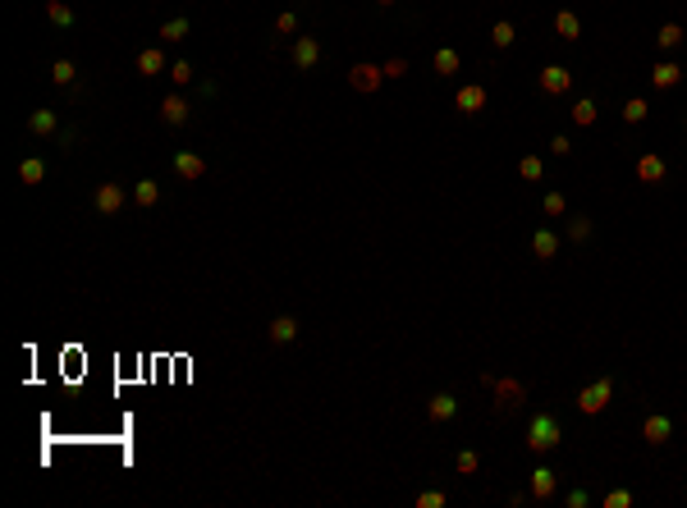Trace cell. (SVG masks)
Returning a JSON list of instances; mask_svg holds the SVG:
<instances>
[{
  "mask_svg": "<svg viewBox=\"0 0 687 508\" xmlns=\"http://www.w3.org/2000/svg\"><path fill=\"white\" fill-rule=\"evenodd\" d=\"M559 444H564V422H559L555 412H536L527 422V449L541 458V454H550V449H559Z\"/></svg>",
  "mask_w": 687,
  "mask_h": 508,
  "instance_id": "1",
  "label": "cell"
},
{
  "mask_svg": "<svg viewBox=\"0 0 687 508\" xmlns=\"http://www.w3.org/2000/svg\"><path fill=\"white\" fill-rule=\"evenodd\" d=\"M609 403H614V376H601L587 389H577V412L582 417H601Z\"/></svg>",
  "mask_w": 687,
  "mask_h": 508,
  "instance_id": "2",
  "label": "cell"
},
{
  "mask_svg": "<svg viewBox=\"0 0 687 508\" xmlns=\"http://www.w3.org/2000/svg\"><path fill=\"white\" fill-rule=\"evenodd\" d=\"M490 389H495V417H509V412H518V408L527 403V389H522L518 380H509V376L495 380Z\"/></svg>",
  "mask_w": 687,
  "mask_h": 508,
  "instance_id": "3",
  "label": "cell"
},
{
  "mask_svg": "<svg viewBox=\"0 0 687 508\" xmlns=\"http://www.w3.org/2000/svg\"><path fill=\"white\" fill-rule=\"evenodd\" d=\"M92 207L101 211V216H120V211L129 207V192H124V183H101V188L92 192Z\"/></svg>",
  "mask_w": 687,
  "mask_h": 508,
  "instance_id": "4",
  "label": "cell"
},
{
  "mask_svg": "<svg viewBox=\"0 0 687 508\" xmlns=\"http://www.w3.org/2000/svg\"><path fill=\"white\" fill-rule=\"evenodd\" d=\"M381 83H385V69H381V64L357 60L353 69H348V87H353V92H376Z\"/></svg>",
  "mask_w": 687,
  "mask_h": 508,
  "instance_id": "5",
  "label": "cell"
},
{
  "mask_svg": "<svg viewBox=\"0 0 687 508\" xmlns=\"http://www.w3.org/2000/svg\"><path fill=\"white\" fill-rule=\"evenodd\" d=\"M527 490H531V500H555V490H559V472H550L545 463L541 467H531V476H527Z\"/></svg>",
  "mask_w": 687,
  "mask_h": 508,
  "instance_id": "6",
  "label": "cell"
},
{
  "mask_svg": "<svg viewBox=\"0 0 687 508\" xmlns=\"http://www.w3.org/2000/svg\"><path fill=\"white\" fill-rule=\"evenodd\" d=\"M316 64H321V37H298L294 42V69L312 74Z\"/></svg>",
  "mask_w": 687,
  "mask_h": 508,
  "instance_id": "7",
  "label": "cell"
},
{
  "mask_svg": "<svg viewBox=\"0 0 687 508\" xmlns=\"http://www.w3.org/2000/svg\"><path fill=\"white\" fill-rule=\"evenodd\" d=\"M568 87H573V69L568 64H545L541 69V92L545 96H564Z\"/></svg>",
  "mask_w": 687,
  "mask_h": 508,
  "instance_id": "8",
  "label": "cell"
},
{
  "mask_svg": "<svg viewBox=\"0 0 687 508\" xmlns=\"http://www.w3.org/2000/svg\"><path fill=\"white\" fill-rule=\"evenodd\" d=\"M486 101H490V92L481 83H468V87H458V92H454V105H458L463 115H481V110H486Z\"/></svg>",
  "mask_w": 687,
  "mask_h": 508,
  "instance_id": "9",
  "label": "cell"
},
{
  "mask_svg": "<svg viewBox=\"0 0 687 508\" xmlns=\"http://www.w3.org/2000/svg\"><path fill=\"white\" fill-rule=\"evenodd\" d=\"M188 115H192V105H188V96H179V92H170L166 101H161V124H170V129H183L188 124Z\"/></svg>",
  "mask_w": 687,
  "mask_h": 508,
  "instance_id": "10",
  "label": "cell"
},
{
  "mask_svg": "<svg viewBox=\"0 0 687 508\" xmlns=\"http://www.w3.org/2000/svg\"><path fill=\"white\" fill-rule=\"evenodd\" d=\"M642 435H646V444H651V449H660V444H669V439H674V422L664 412H651L642 422Z\"/></svg>",
  "mask_w": 687,
  "mask_h": 508,
  "instance_id": "11",
  "label": "cell"
},
{
  "mask_svg": "<svg viewBox=\"0 0 687 508\" xmlns=\"http://www.w3.org/2000/svg\"><path fill=\"white\" fill-rule=\"evenodd\" d=\"M174 174L183 183H197V179H207V161L197 151H174Z\"/></svg>",
  "mask_w": 687,
  "mask_h": 508,
  "instance_id": "12",
  "label": "cell"
},
{
  "mask_svg": "<svg viewBox=\"0 0 687 508\" xmlns=\"http://www.w3.org/2000/svg\"><path fill=\"white\" fill-rule=\"evenodd\" d=\"M161 74H170V55L161 51V46L138 51V78H161Z\"/></svg>",
  "mask_w": 687,
  "mask_h": 508,
  "instance_id": "13",
  "label": "cell"
},
{
  "mask_svg": "<svg viewBox=\"0 0 687 508\" xmlns=\"http://www.w3.org/2000/svg\"><path fill=\"white\" fill-rule=\"evenodd\" d=\"M687 83V69L683 64H674V60H660V64H651V87H660V92H669V87H679Z\"/></svg>",
  "mask_w": 687,
  "mask_h": 508,
  "instance_id": "14",
  "label": "cell"
},
{
  "mask_svg": "<svg viewBox=\"0 0 687 508\" xmlns=\"http://www.w3.org/2000/svg\"><path fill=\"white\" fill-rule=\"evenodd\" d=\"M637 179H642V183H664V179H669V165H664V156H655V151L637 156Z\"/></svg>",
  "mask_w": 687,
  "mask_h": 508,
  "instance_id": "15",
  "label": "cell"
},
{
  "mask_svg": "<svg viewBox=\"0 0 687 508\" xmlns=\"http://www.w3.org/2000/svg\"><path fill=\"white\" fill-rule=\"evenodd\" d=\"M28 133H37V138H60V110H33L28 115Z\"/></svg>",
  "mask_w": 687,
  "mask_h": 508,
  "instance_id": "16",
  "label": "cell"
},
{
  "mask_svg": "<svg viewBox=\"0 0 687 508\" xmlns=\"http://www.w3.org/2000/svg\"><path fill=\"white\" fill-rule=\"evenodd\" d=\"M427 417H431V422H454V417H458V398H454L449 389H440V394H431V403H427Z\"/></svg>",
  "mask_w": 687,
  "mask_h": 508,
  "instance_id": "17",
  "label": "cell"
},
{
  "mask_svg": "<svg viewBox=\"0 0 687 508\" xmlns=\"http://www.w3.org/2000/svg\"><path fill=\"white\" fill-rule=\"evenodd\" d=\"M266 339H270L275 348L294 344V339H298V321H294V316H275V321L266 325Z\"/></svg>",
  "mask_w": 687,
  "mask_h": 508,
  "instance_id": "18",
  "label": "cell"
},
{
  "mask_svg": "<svg viewBox=\"0 0 687 508\" xmlns=\"http://www.w3.org/2000/svg\"><path fill=\"white\" fill-rule=\"evenodd\" d=\"M531 252H536L541 261H555V257H559V233H555V229H545V224H541V229L531 233Z\"/></svg>",
  "mask_w": 687,
  "mask_h": 508,
  "instance_id": "19",
  "label": "cell"
},
{
  "mask_svg": "<svg viewBox=\"0 0 687 508\" xmlns=\"http://www.w3.org/2000/svg\"><path fill=\"white\" fill-rule=\"evenodd\" d=\"M431 69H435V74H440V78H454V74H458V69H463V55H458V51H454V46H440V51H435V55H431Z\"/></svg>",
  "mask_w": 687,
  "mask_h": 508,
  "instance_id": "20",
  "label": "cell"
},
{
  "mask_svg": "<svg viewBox=\"0 0 687 508\" xmlns=\"http://www.w3.org/2000/svg\"><path fill=\"white\" fill-rule=\"evenodd\" d=\"M18 183H28V188L46 183V161L42 156H23V161H18Z\"/></svg>",
  "mask_w": 687,
  "mask_h": 508,
  "instance_id": "21",
  "label": "cell"
},
{
  "mask_svg": "<svg viewBox=\"0 0 687 508\" xmlns=\"http://www.w3.org/2000/svg\"><path fill=\"white\" fill-rule=\"evenodd\" d=\"M555 33L564 37V42H577V37H582V18H577L573 9H559V14H555Z\"/></svg>",
  "mask_w": 687,
  "mask_h": 508,
  "instance_id": "22",
  "label": "cell"
},
{
  "mask_svg": "<svg viewBox=\"0 0 687 508\" xmlns=\"http://www.w3.org/2000/svg\"><path fill=\"white\" fill-rule=\"evenodd\" d=\"M188 28H192V23L179 14V18H166V23L156 28V37H161V42H183V37H188Z\"/></svg>",
  "mask_w": 687,
  "mask_h": 508,
  "instance_id": "23",
  "label": "cell"
},
{
  "mask_svg": "<svg viewBox=\"0 0 687 508\" xmlns=\"http://www.w3.org/2000/svg\"><path fill=\"white\" fill-rule=\"evenodd\" d=\"M568 115L577 120V129H591V124H596V96H577V105Z\"/></svg>",
  "mask_w": 687,
  "mask_h": 508,
  "instance_id": "24",
  "label": "cell"
},
{
  "mask_svg": "<svg viewBox=\"0 0 687 508\" xmlns=\"http://www.w3.org/2000/svg\"><path fill=\"white\" fill-rule=\"evenodd\" d=\"M133 202H138V207H156V202H161V183H156V179H138V188H133Z\"/></svg>",
  "mask_w": 687,
  "mask_h": 508,
  "instance_id": "25",
  "label": "cell"
},
{
  "mask_svg": "<svg viewBox=\"0 0 687 508\" xmlns=\"http://www.w3.org/2000/svg\"><path fill=\"white\" fill-rule=\"evenodd\" d=\"M655 42H660V51H679V46L687 42L683 23H664V28H660V37H655Z\"/></svg>",
  "mask_w": 687,
  "mask_h": 508,
  "instance_id": "26",
  "label": "cell"
},
{
  "mask_svg": "<svg viewBox=\"0 0 687 508\" xmlns=\"http://www.w3.org/2000/svg\"><path fill=\"white\" fill-rule=\"evenodd\" d=\"M490 42H495V46H500V51H509V46H514V42H518V28H514V23H509V18H500V23H495V28H490Z\"/></svg>",
  "mask_w": 687,
  "mask_h": 508,
  "instance_id": "27",
  "label": "cell"
},
{
  "mask_svg": "<svg viewBox=\"0 0 687 508\" xmlns=\"http://www.w3.org/2000/svg\"><path fill=\"white\" fill-rule=\"evenodd\" d=\"M46 18H51L55 28H74V9L64 5V0H46Z\"/></svg>",
  "mask_w": 687,
  "mask_h": 508,
  "instance_id": "28",
  "label": "cell"
},
{
  "mask_svg": "<svg viewBox=\"0 0 687 508\" xmlns=\"http://www.w3.org/2000/svg\"><path fill=\"white\" fill-rule=\"evenodd\" d=\"M646 115H651L646 96H628V101H623V120L628 124H646Z\"/></svg>",
  "mask_w": 687,
  "mask_h": 508,
  "instance_id": "29",
  "label": "cell"
},
{
  "mask_svg": "<svg viewBox=\"0 0 687 508\" xmlns=\"http://www.w3.org/2000/svg\"><path fill=\"white\" fill-rule=\"evenodd\" d=\"M74 78H79V64H74V60H55L51 64V83L55 87H69Z\"/></svg>",
  "mask_w": 687,
  "mask_h": 508,
  "instance_id": "30",
  "label": "cell"
},
{
  "mask_svg": "<svg viewBox=\"0 0 687 508\" xmlns=\"http://www.w3.org/2000/svg\"><path fill=\"white\" fill-rule=\"evenodd\" d=\"M454 467H458V476H477V472H481V458L472 454V449H458V458H454Z\"/></svg>",
  "mask_w": 687,
  "mask_h": 508,
  "instance_id": "31",
  "label": "cell"
},
{
  "mask_svg": "<svg viewBox=\"0 0 687 508\" xmlns=\"http://www.w3.org/2000/svg\"><path fill=\"white\" fill-rule=\"evenodd\" d=\"M564 233H568V243H587V238H591V220H587V216H573Z\"/></svg>",
  "mask_w": 687,
  "mask_h": 508,
  "instance_id": "32",
  "label": "cell"
},
{
  "mask_svg": "<svg viewBox=\"0 0 687 508\" xmlns=\"http://www.w3.org/2000/svg\"><path fill=\"white\" fill-rule=\"evenodd\" d=\"M518 174H522L527 183H536L541 174H545V165H541V156H522V161H518Z\"/></svg>",
  "mask_w": 687,
  "mask_h": 508,
  "instance_id": "33",
  "label": "cell"
},
{
  "mask_svg": "<svg viewBox=\"0 0 687 508\" xmlns=\"http://www.w3.org/2000/svg\"><path fill=\"white\" fill-rule=\"evenodd\" d=\"M170 78H174V87H188L192 78H197V69H192L188 60H174V64H170Z\"/></svg>",
  "mask_w": 687,
  "mask_h": 508,
  "instance_id": "34",
  "label": "cell"
},
{
  "mask_svg": "<svg viewBox=\"0 0 687 508\" xmlns=\"http://www.w3.org/2000/svg\"><path fill=\"white\" fill-rule=\"evenodd\" d=\"M541 211H545V216H564V211H568V202H564V192H545V197H541Z\"/></svg>",
  "mask_w": 687,
  "mask_h": 508,
  "instance_id": "35",
  "label": "cell"
},
{
  "mask_svg": "<svg viewBox=\"0 0 687 508\" xmlns=\"http://www.w3.org/2000/svg\"><path fill=\"white\" fill-rule=\"evenodd\" d=\"M275 33H279V37H289V33H298V14H289V9H284V14H279V18H275Z\"/></svg>",
  "mask_w": 687,
  "mask_h": 508,
  "instance_id": "36",
  "label": "cell"
},
{
  "mask_svg": "<svg viewBox=\"0 0 687 508\" xmlns=\"http://www.w3.org/2000/svg\"><path fill=\"white\" fill-rule=\"evenodd\" d=\"M605 508H633V495H628V490H609L605 495Z\"/></svg>",
  "mask_w": 687,
  "mask_h": 508,
  "instance_id": "37",
  "label": "cell"
},
{
  "mask_svg": "<svg viewBox=\"0 0 687 508\" xmlns=\"http://www.w3.org/2000/svg\"><path fill=\"white\" fill-rule=\"evenodd\" d=\"M417 508H444V495L440 490H422L417 495Z\"/></svg>",
  "mask_w": 687,
  "mask_h": 508,
  "instance_id": "38",
  "label": "cell"
},
{
  "mask_svg": "<svg viewBox=\"0 0 687 508\" xmlns=\"http://www.w3.org/2000/svg\"><path fill=\"white\" fill-rule=\"evenodd\" d=\"M550 151H555V156H568V151H573V138H568V133H555V138H550Z\"/></svg>",
  "mask_w": 687,
  "mask_h": 508,
  "instance_id": "39",
  "label": "cell"
},
{
  "mask_svg": "<svg viewBox=\"0 0 687 508\" xmlns=\"http://www.w3.org/2000/svg\"><path fill=\"white\" fill-rule=\"evenodd\" d=\"M381 69H385V78H403L408 74V60H385Z\"/></svg>",
  "mask_w": 687,
  "mask_h": 508,
  "instance_id": "40",
  "label": "cell"
},
{
  "mask_svg": "<svg viewBox=\"0 0 687 508\" xmlns=\"http://www.w3.org/2000/svg\"><path fill=\"white\" fill-rule=\"evenodd\" d=\"M564 504H568V508H587V504H591V495H587V490H568Z\"/></svg>",
  "mask_w": 687,
  "mask_h": 508,
  "instance_id": "41",
  "label": "cell"
},
{
  "mask_svg": "<svg viewBox=\"0 0 687 508\" xmlns=\"http://www.w3.org/2000/svg\"><path fill=\"white\" fill-rule=\"evenodd\" d=\"M197 96H207V101H211V96H216V83H211V78H202V83H197Z\"/></svg>",
  "mask_w": 687,
  "mask_h": 508,
  "instance_id": "42",
  "label": "cell"
},
{
  "mask_svg": "<svg viewBox=\"0 0 687 508\" xmlns=\"http://www.w3.org/2000/svg\"><path fill=\"white\" fill-rule=\"evenodd\" d=\"M376 5H394V0H376Z\"/></svg>",
  "mask_w": 687,
  "mask_h": 508,
  "instance_id": "43",
  "label": "cell"
}]
</instances>
